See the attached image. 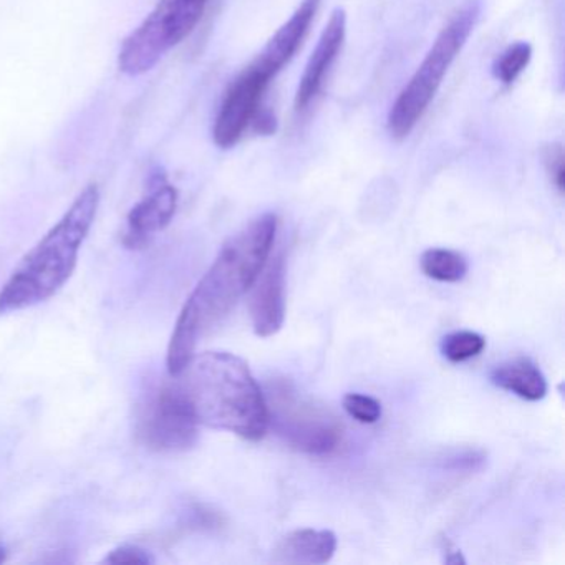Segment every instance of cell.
Returning <instances> with one entry per match:
<instances>
[{"mask_svg":"<svg viewBox=\"0 0 565 565\" xmlns=\"http://www.w3.org/2000/svg\"><path fill=\"white\" fill-rule=\"evenodd\" d=\"M276 233V214H263L221 247L213 266L194 287L174 323L167 353L170 375L184 369L201 339L223 322L241 297L253 289L269 259Z\"/></svg>","mask_w":565,"mask_h":565,"instance_id":"1","label":"cell"},{"mask_svg":"<svg viewBox=\"0 0 565 565\" xmlns=\"http://www.w3.org/2000/svg\"><path fill=\"white\" fill-rule=\"evenodd\" d=\"M200 425L259 441L269 429L266 398L249 365L230 352L191 356L171 375Z\"/></svg>","mask_w":565,"mask_h":565,"instance_id":"2","label":"cell"},{"mask_svg":"<svg viewBox=\"0 0 565 565\" xmlns=\"http://www.w3.org/2000/svg\"><path fill=\"white\" fill-rule=\"evenodd\" d=\"M100 206L97 184L75 198L62 220L25 254L0 289V316L31 309L54 297L74 274L78 254Z\"/></svg>","mask_w":565,"mask_h":565,"instance_id":"3","label":"cell"},{"mask_svg":"<svg viewBox=\"0 0 565 565\" xmlns=\"http://www.w3.org/2000/svg\"><path fill=\"white\" fill-rule=\"evenodd\" d=\"M481 11V0H466L439 32L428 54L390 108L388 131L393 140H405L415 130L433 98L438 94L443 78L475 31Z\"/></svg>","mask_w":565,"mask_h":565,"instance_id":"4","label":"cell"},{"mask_svg":"<svg viewBox=\"0 0 565 565\" xmlns=\"http://www.w3.org/2000/svg\"><path fill=\"white\" fill-rule=\"evenodd\" d=\"M264 398L269 428L290 448L312 456H329L339 448L343 428L337 416L303 398L289 380H270Z\"/></svg>","mask_w":565,"mask_h":565,"instance_id":"5","label":"cell"},{"mask_svg":"<svg viewBox=\"0 0 565 565\" xmlns=\"http://www.w3.org/2000/svg\"><path fill=\"white\" fill-rule=\"evenodd\" d=\"M207 2L210 0H160L121 44L120 71L138 77L157 67L168 52L193 34L206 12Z\"/></svg>","mask_w":565,"mask_h":565,"instance_id":"6","label":"cell"},{"mask_svg":"<svg viewBox=\"0 0 565 565\" xmlns=\"http://www.w3.org/2000/svg\"><path fill=\"white\" fill-rule=\"evenodd\" d=\"M200 423L174 380L154 390L140 408L137 435L151 451L181 452L200 438Z\"/></svg>","mask_w":565,"mask_h":565,"instance_id":"7","label":"cell"},{"mask_svg":"<svg viewBox=\"0 0 565 565\" xmlns=\"http://www.w3.org/2000/svg\"><path fill=\"white\" fill-rule=\"evenodd\" d=\"M273 78L253 64L227 88L223 104L214 120L213 140L221 150L236 147L244 131L259 114L264 94Z\"/></svg>","mask_w":565,"mask_h":565,"instance_id":"8","label":"cell"},{"mask_svg":"<svg viewBox=\"0 0 565 565\" xmlns=\"http://www.w3.org/2000/svg\"><path fill=\"white\" fill-rule=\"evenodd\" d=\"M250 317L254 332L260 339L276 335L286 320V260L282 254L267 259L254 282Z\"/></svg>","mask_w":565,"mask_h":565,"instance_id":"9","label":"cell"},{"mask_svg":"<svg viewBox=\"0 0 565 565\" xmlns=\"http://www.w3.org/2000/svg\"><path fill=\"white\" fill-rule=\"evenodd\" d=\"M345 32V11L343 9H335L330 14L329 22H327L326 29H323L322 35H320L306 68H303V74L300 77L299 87H297L296 92V100H294L297 111L306 110L312 104L313 98L319 95L330 67H332L333 62L337 61L340 51H342Z\"/></svg>","mask_w":565,"mask_h":565,"instance_id":"10","label":"cell"},{"mask_svg":"<svg viewBox=\"0 0 565 565\" xmlns=\"http://www.w3.org/2000/svg\"><path fill=\"white\" fill-rule=\"evenodd\" d=\"M178 210V190L161 180L150 194L131 207L127 217L124 244L141 249L173 221Z\"/></svg>","mask_w":565,"mask_h":565,"instance_id":"11","label":"cell"},{"mask_svg":"<svg viewBox=\"0 0 565 565\" xmlns=\"http://www.w3.org/2000/svg\"><path fill=\"white\" fill-rule=\"evenodd\" d=\"M319 6L320 0H302L289 21L284 22L264 45L263 51L253 62L254 67L259 68L269 78L276 77L299 51L316 19Z\"/></svg>","mask_w":565,"mask_h":565,"instance_id":"12","label":"cell"},{"mask_svg":"<svg viewBox=\"0 0 565 565\" xmlns=\"http://www.w3.org/2000/svg\"><path fill=\"white\" fill-rule=\"evenodd\" d=\"M335 551L337 535L332 531L299 529L279 542L274 558L282 564L320 565L332 561Z\"/></svg>","mask_w":565,"mask_h":565,"instance_id":"13","label":"cell"},{"mask_svg":"<svg viewBox=\"0 0 565 565\" xmlns=\"http://www.w3.org/2000/svg\"><path fill=\"white\" fill-rule=\"evenodd\" d=\"M491 382L498 388L514 393L527 402H539L547 395V382L541 370L529 359L501 363L491 372Z\"/></svg>","mask_w":565,"mask_h":565,"instance_id":"14","label":"cell"},{"mask_svg":"<svg viewBox=\"0 0 565 565\" xmlns=\"http://www.w3.org/2000/svg\"><path fill=\"white\" fill-rule=\"evenodd\" d=\"M419 264L425 276L438 282H459L468 274L466 257L451 249L435 247V249L425 250Z\"/></svg>","mask_w":565,"mask_h":565,"instance_id":"15","label":"cell"},{"mask_svg":"<svg viewBox=\"0 0 565 565\" xmlns=\"http://www.w3.org/2000/svg\"><path fill=\"white\" fill-rule=\"evenodd\" d=\"M532 58V47L527 42L509 45L492 65V74L501 84L512 85L519 75L527 68Z\"/></svg>","mask_w":565,"mask_h":565,"instance_id":"16","label":"cell"},{"mask_svg":"<svg viewBox=\"0 0 565 565\" xmlns=\"http://www.w3.org/2000/svg\"><path fill=\"white\" fill-rule=\"evenodd\" d=\"M484 349V337L476 332H468V330L449 333V335L443 339L441 343L443 356L452 363H461L466 362V360L475 359Z\"/></svg>","mask_w":565,"mask_h":565,"instance_id":"17","label":"cell"},{"mask_svg":"<svg viewBox=\"0 0 565 565\" xmlns=\"http://www.w3.org/2000/svg\"><path fill=\"white\" fill-rule=\"evenodd\" d=\"M343 409L356 422L363 425H373L382 418V403L373 396L362 395V393H349L343 398Z\"/></svg>","mask_w":565,"mask_h":565,"instance_id":"18","label":"cell"},{"mask_svg":"<svg viewBox=\"0 0 565 565\" xmlns=\"http://www.w3.org/2000/svg\"><path fill=\"white\" fill-rule=\"evenodd\" d=\"M104 562L114 565H148L153 564L154 561L150 552L138 547V545H121V547L114 548Z\"/></svg>","mask_w":565,"mask_h":565,"instance_id":"19","label":"cell"},{"mask_svg":"<svg viewBox=\"0 0 565 565\" xmlns=\"http://www.w3.org/2000/svg\"><path fill=\"white\" fill-rule=\"evenodd\" d=\"M542 158H544L545 167L551 174L552 183L561 193H564V151H562L561 145L552 143L545 147L542 150Z\"/></svg>","mask_w":565,"mask_h":565,"instance_id":"20","label":"cell"},{"mask_svg":"<svg viewBox=\"0 0 565 565\" xmlns=\"http://www.w3.org/2000/svg\"><path fill=\"white\" fill-rule=\"evenodd\" d=\"M6 558H8V551H6V548L2 547V545H0V564H2V562H6Z\"/></svg>","mask_w":565,"mask_h":565,"instance_id":"21","label":"cell"}]
</instances>
